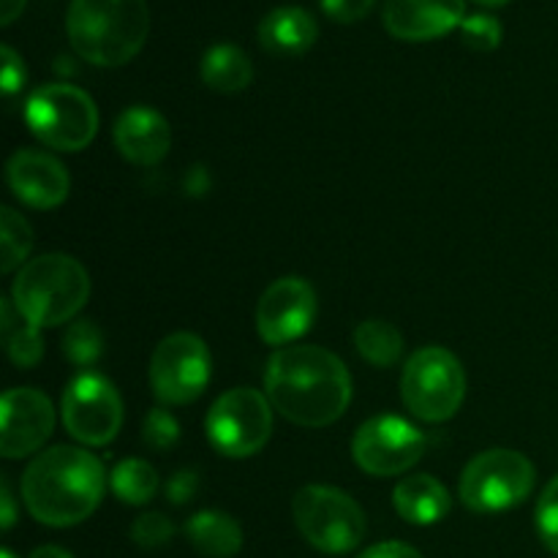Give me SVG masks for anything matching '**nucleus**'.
<instances>
[{
  "mask_svg": "<svg viewBox=\"0 0 558 558\" xmlns=\"http://www.w3.org/2000/svg\"><path fill=\"white\" fill-rule=\"evenodd\" d=\"M265 396L289 423L325 428L341 420L352 403V376L338 354L298 343L267 360Z\"/></svg>",
  "mask_w": 558,
  "mask_h": 558,
  "instance_id": "nucleus-1",
  "label": "nucleus"
},
{
  "mask_svg": "<svg viewBox=\"0 0 558 558\" xmlns=\"http://www.w3.org/2000/svg\"><path fill=\"white\" fill-rule=\"evenodd\" d=\"M104 490V463L80 447L60 445L44 450L22 474V501L27 512L52 529L87 521L101 505Z\"/></svg>",
  "mask_w": 558,
  "mask_h": 558,
  "instance_id": "nucleus-2",
  "label": "nucleus"
},
{
  "mask_svg": "<svg viewBox=\"0 0 558 558\" xmlns=\"http://www.w3.org/2000/svg\"><path fill=\"white\" fill-rule=\"evenodd\" d=\"M65 33L82 60L118 69L145 47L150 9L147 0H71Z\"/></svg>",
  "mask_w": 558,
  "mask_h": 558,
  "instance_id": "nucleus-3",
  "label": "nucleus"
},
{
  "mask_svg": "<svg viewBox=\"0 0 558 558\" xmlns=\"http://www.w3.org/2000/svg\"><path fill=\"white\" fill-rule=\"evenodd\" d=\"M90 298V276L65 254H44L20 267L11 287L16 311L36 327H58L74 319Z\"/></svg>",
  "mask_w": 558,
  "mask_h": 558,
  "instance_id": "nucleus-4",
  "label": "nucleus"
},
{
  "mask_svg": "<svg viewBox=\"0 0 558 558\" xmlns=\"http://www.w3.org/2000/svg\"><path fill=\"white\" fill-rule=\"evenodd\" d=\"M25 123L38 142L52 150L80 153L98 131V109L82 87L52 82L31 93L25 104Z\"/></svg>",
  "mask_w": 558,
  "mask_h": 558,
  "instance_id": "nucleus-5",
  "label": "nucleus"
},
{
  "mask_svg": "<svg viewBox=\"0 0 558 558\" xmlns=\"http://www.w3.org/2000/svg\"><path fill=\"white\" fill-rule=\"evenodd\" d=\"M466 396V374L450 349L425 347L407 360L401 376V398L423 423H445L456 417Z\"/></svg>",
  "mask_w": 558,
  "mask_h": 558,
  "instance_id": "nucleus-6",
  "label": "nucleus"
},
{
  "mask_svg": "<svg viewBox=\"0 0 558 558\" xmlns=\"http://www.w3.org/2000/svg\"><path fill=\"white\" fill-rule=\"evenodd\" d=\"M292 515L305 543L330 556L349 554L365 539V512L357 501L330 485H305L294 494Z\"/></svg>",
  "mask_w": 558,
  "mask_h": 558,
  "instance_id": "nucleus-7",
  "label": "nucleus"
},
{
  "mask_svg": "<svg viewBox=\"0 0 558 558\" xmlns=\"http://www.w3.org/2000/svg\"><path fill=\"white\" fill-rule=\"evenodd\" d=\"M534 463L515 450H485L461 474V501L472 512H505L534 490Z\"/></svg>",
  "mask_w": 558,
  "mask_h": 558,
  "instance_id": "nucleus-8",
  "label": "nucleus"
},
{
  "mask_svg": "<svg viewBox=\"0 0 558 558\" xmlns=\"http://www.w3.org/2000/svg\"><path fill=\"white\" fill-rule=\"evenodd\" d=\"M207 439L221 456L251 458L272 434V403L254 387L227 390L207 412Z\"/></svg>",
  "mask_w": 558,
  "mask_h": 558,
  "instance_id": "nucleus-9",
  "label": "nucleus"
},
{
  "mask_svg": "<svg viewBox=\"0 0 558 558\" xmlns=\"http://www.w3.org/2000/svg\"><path fill=\"white\" fill-rule=\"evenodd\" d=\"M213 357L207 343L194 332H172L150 357L153 396L163 407H189L210 385Z\"/></svg>",
  "mask_w": 558,
  "mask_h": 558,
  "instance_id": "nucleus-10",
  "label": "nucleus"
},
{
  "mask_svg": "<svg viewBox=\"0 0 558 558\" xmlns=\"http://www.w3.org/2000/svg\"><path fill=\"white\" fill-rule=\"evenodd\" d=\"M60 417L71 439L87 447H104L120 434L123 425V401L112 381L101 374L74 376L60 401Z\"/></svg>",
  "mask_w": 558,
  "mask_h": 558,
  "instance_id": "nucleus-11",
  "label": "nucleus"
},
{
  "mask_svg": "<svg viewBox=\"0 0 558 558\" xmlns=\"http://www.w3.org/2000/svg\"><path fill=\"white\" fill-rule=\"evenodd\" d=\"M425 452V434L409 420L379 414L365 420L352 441L354 463L371 477H398L414 469Z\"/></svg>",
  "mask_w": 558,
  "mask_h": 558,
  "instance_id": "nucleus-12",
  "label": "nucleus"
},
{
  "mask_svg": "<svg viewBox=\"0 0 558 558\" xmlns=\"http://www.w3.org/2000/svg\"><path fill=\"white\" fill-rule=\"evenodd\" d=\"M316 292L305 278L287 276L272 281L256 305V332L270 347H289L314 327Z\"/></svg>",
  "mask_w": 558,
  "mask_h": 558,
  "instance_id": "nucleus-13",
  "label": "nucleus"
},
{
  "mask_svg": "<svg viewBox=\"0 0 558 558\" xmlns=\"http://www.w3.org/2000/svg\"><path fill=\"white\" fill-rule=\"evenodd\" d=\"M54 430V409L44 392L14 387L0 403V452L9 461L27 458L44 447Z\"/></svg>",
  "mask_w": 558,
  "mask_h": 558,
  "instance_id": "nucleus-14",
  "label": "nucleus"
},
{
  "mask_svg": "<svg viewBox=\"0 0 558 558\" xmlns=\"http://www.w3.org/2000/svg\"><path fill=\"white\" fill-rule=\"evenodd\" d=\"M11 191L36 210H52L69 199L71 180L63 163L41 150H16L5 167Z\"/></svg>",
  "mask_w": 558,
  "mask_h": 558,
  "instance_id": "nucleus-15",
  "label": "nucleus"
},
{
  "mask_svg": "<svg viewBox=\"0 0 558 558\" xmlns=\"http://www.w3.org/2000/svg\"><path fill=\"white\" fill-rule=\"evenodd\" d=\"M463 0H385L381 20L401 41H430L461 27Z\"/></svg>",
  "mask_w": 558,
  "mask_h": 558,
  "instance_id": "nucleus-16",
  "label": "nucleus"
},
{
  "mask_svg": "<svg viewBox=\"0 0 558 558\" xmlns=\"http://www.w3.org/2000/svg\"><path fill=\"white\" fill-rule=\"evenodd\" d=\"M114 147L134 167H156L172 147V129L153 107H131L114 123Z\"/></svg>",
  "mask_w": 558,
  "mask_h": 558,
  "instance_id": "nucleus-17",
  "label": "nucleus"
},
{
  "mask_svg": "<svg viewBox=\"0 0 558 558\" xmlns=\"http://www.w3.org/2000/svg\"><path fill=\"white\" fill-rule=\"evenodd\" d=\"M319 38V25L314 14L300 5H278L259 22V44L276 58H298L305 54Z\"/></svg>",
  "mask_w": 558,
  "mask_h": 558,
  "instance_id": "nucleus-18",
  "label": "nucleus"
},
{
  "mask_svg": "<svg viewBox=\"0 0 558 558\" xmlns=\"http://www.w3.org/2000/svg\"><path fill=\"white\" fill-rule=\"evenodd\" d=\"M396 512L412 526H434L450 515L452 496L445 485L430 474L403 477L392 490Z\"/></svg>",
  "mask_w": 558,
  "mask_h": 558,
  "instance_id": "nucleus-19",
  "label": "nucleus"
},
{
  "mask_svg": "<svg viewBox=\"0 0 558 558\" xmlns=\"http://www.w3.org/2000/svg\"><path fill=\"white\" fill-rule=\"evenodd\" d=\"M185 537L196 554L207 558H232L243 548V529L221 510H202L185 523Z\"/></svg>",
  "mask_w": 558,
  "mask_h": 558,
  "instance_id": "nucleus-20",
  "label": "nucleus"
},
{
  "mask_svg": "<svg viewBox=\"0 0 558 558\" xmlns=\"http://www.w3.org/2000/svg\"><path fill=\"white\" fill-rule=\"evenodd\" d=\"M202 82L216 93H240L254 80V63L234 44H213L202 58Z\"/></svg>",
  "mask_w": 558,
  "mask_h": 558,
  "instance_id": "nucleus-21",
  "label": "nucleus"
},
{
  "mask_svg": "<svg viewBox=\"0 0 558 558\" xmlns=\"http://www.w3.org/2000/svg\"><path fill=\"white\" fill-rule=\"evenodd\" d=\"M0 330L9 360L16 368H33L44 357L41 327L31 325L25 316L16 311L14 300H0Z\"/></svg>",
  "mask_w": 558,
  "mask_h": 558,
  "instance_id": "nucleus-22",
  "label": "nucleus"
},
{
  "mask_svg": "<svg viewBox=\"0 0 558 558\" xmlns=\"http://www.w3.org/2000/svg\"><path fill=\"white\" fill-rule=\"evenodd\" d=\"M354 347H357L360 357L374 365V368H390L401 360L403 336L390 322L368 319L360 322L357 330H354Z\"/></svg>",
  "mask_w": 558,
  "mask_h": 558,
  "instance_id": "nucleus-23",
  "label": "nucleus"
},
{
  "mask_svg": "<svg viewBox=\"0 0 558 558\" xmlns=\"http://www.w3.org/2000/svg\"><path fill=\"white\" fill-rule=\"evenodd\" d=\"M109 485H112V494L118 496L123 505L142 507L156 496L158 490V474L142 458H129V461H120L118 466L109 474Z\"/></svg>",
  "mask_w": 558,
  "mask_h": 558,
  "instance_id": "nucleus-24",
  "label": "nucleus"
},
{
  "mask_svg": "<svg viewBox=\"0 0 558 558\" xmlns=\"http://www.w3.org/2000/svg\"><path fill=\"white\" fill-rule=\"evenodd\" d=\"M33 248V229L25 218L11 207L0 210V272H14L16 267H25Z\"/></svg>",
  "mask_w": 558,
  "mask_h": 558,
  "instance_id": "nucleus-25",
  "label": "nucleus"
},
{
  "mask_svg": "<svg viewBox=\"0 0 558 558\" xmlns=\"http://www.w3.org/2000/svg\"><path fill=\"white\" fill-rule=\"evenodd\" d=\"M63 354L69 363L80 365V368H90L98 363L104 354V336L93 322L76 319L71 322L69 330L63 336Z\"/></svg>",
  "mask_w": 558,
  "mask_h": 558,
  "instance_id": "nucleus-26",
  "label": "nucleus"
},
{
  "mask_svg": "<svg viewBox=\"0 0 558 558\" xmlns=\"http://www.w3.org/2000/svg\"><path fill=\"white\" fill-rule=\"evenodd\" d=\"M461 38L474 52H494L501 44V22L490 14H472L461 22Z\"/></svg>",
  "mask_w": 558,
  "mask_h": 558,
  "instance_id": "nucleus-27",
  "label": "nucleus"
},
{
  "mask_svg": "<svg viewBox=\"0 0 558 558\" xmlns=\"http://www.w3.org/2000/svg\"><path fill=\"white\" fill-rule=\"evenodd\" d=\"M142 441L150 450H172L180 441V423L174 420V414L167 412V409H153V412H147L145 425H142Z\"/></svg>",
  "mask_w": 558,
  "mask_h": 558,
  "instance_id": "nucleus-28",
  "label": "nucleus"
},
{
  "mask_svg": "<svg viewBox=\"0 0 558 558\" xmlns=\"http://www.w3.org/2000/svg\"><path fill=\"white\" fill-rule=\"evenodd\" d=\"M174 537V523L163 512H145L131 526V539L145 550H158Z\"/></svg>",
  "mask_w": 558,
  "mask_h": 558,
  "instance_id": "nucleus-29",
  "label": "nucleus"
},
{
  "mask_svg": "<svg viewBox=\"0 0 558 558\" xmlns=\"http://www.w3.org/2000/svg\"><path fill=\"white\" fill-rule=\"evenodd\" d=\"M534 521H537V534L545 548L558 556V477L545 485L543 496L537 501Z\"/></svg>",
  "mask_w": 558,
  "mask_h": 558,
  "instance_id": "nucleus-30",
  "label": "nucleus"
},
{
  "mask_svg": "<svg viewBox=\"0 0 558 558\" xmlns=\"http://www.w3.org/2000/svg\"><path fill=\"white\" fill-rule=\"evenodd\" d=\"M0 58H3V71H0V90H3L5 98H14L16 93L25 87V80H27L25 63H22V58L9 47V44H3V47H0Z\"/></svg>",
  "mask_w": 558,
  "mask_h": 558,
  "instance_id": "nucleus-31",
  "label": "nucleus"
},
{
  "mask_svg": "<svg viewBox=\"0 0 558 558\" xmlns=\"http://www.w3.org/2000/svg\"><path fill=\"white\" fill-rule=\"evenodd\" d=\"M322 11H325L330 20L349 25V22H360L363 16L371 14V9L376 5V0H319Z\"/></svg>",
  "mask_w": 558,
  "mask_h": 558,
  "instance_id": "nucleus-32",
  "label": "nucleus"
},
{
  "mask_svg": "<svg viewBox=\"0 0 558 558\" xmlns=\"http://www.w3.org/2000/svg\"><path fill=\"white\" fill-rule=\"evenodd\" d=\"M199 490V474L191 472V469H183V472L172 474L167 483V499L169 505L183 507L194 499V494Z\"/></svg>",
  "mask_w": 558,
  "mask_h": 558,
  "instance_id": "nucleus-33",
  "label": "nucleus"
},
{
  "mask_svg": "<svg viewBox=\"0 0 558 558\" xmlns=\"http://www.w3.org/2000/svg\"><path fill=\"white\" fill-rule=\"evenodd\" d=\"M357 558H423V554L407 543H379L374 548L363 550Z\"/></svg>",
  "mask_w": 558,
  "mask_h": 558,
  "instance_id": "nucleus-34",
  "label": "nucleus"
},
{
  "mask_svg": "<svg viewBox=\"0 0 558 558\" xmlns=\"http://www.w3.org/2000/svg\"><path fill=\"white\" fill-rule=\"evenodd\" d=\"M0 507H3V518H0V521H3V529L9 532L16 521V510H14V496H11L9 483H5V480L0 483Z\"/></svg>",
  "mask_w": 558,
  "mask_h": 558,
  "instance_id": "nucleus-35",
  "label": "nucleus"
},
{
  "mask_svg": "<svg viewBox=\"0 0 558 558\" xmlns=\"http://www.w3.org/2000/svg\"><path fill=\"white\" fill-rule=\"evenodd\" d=\"M27 0H0V25H11L25 11Z\"/></svg>",
  "mask_w": 558,
  "mask_h": 558,
  "instance_id": "nucleus-36",
  "label": "nucleus"
},
{
  "mask_svg": "<svg viewBox=\"0 0 558 558\" xmlns=\"http://www.w3.org/2000/svg\"><path fill=\"white\" fill-rule=\"evenodd\" d=\"M31 558H74L69 550L58 548V545H44V548H36L31 554Z\"/></svg>",
  "mask_w": 558,
  "mask_h": 558,
  "instance_id": "nucleus-37",
  "label": "nucleus"
},
{
  "mask_svg": "<svg viewBox=\"0 0 558 558\" xmlns=\"http://www.w3.org/2000/svg\"><path fill=\"white\" fill-rule=\"evenodd\" d=\"M474 3L488 5V9H496V5H505V3H510V0H474Z\"/></svg>",
  "mask_w": 558,
  "mask_h": 558,
  "instance_id": "nucleus-38",
  "label": "nucleus"
},
{
  "mask_svg": "<svg viewBox=\"0 0 558 558\" xmlns=\"http://www.w3.org/2000/svg\"><path fill=\"white\" fill-rule=\"evenodd\" d=\"M0 558H16V556L11 554V550H0Z\"/></svg>",
  "mask_w": 558,
  "mask_h": 558,
  "instance_id": "nucleus-39",
  "label": "nucleus"
}]
</instances>
